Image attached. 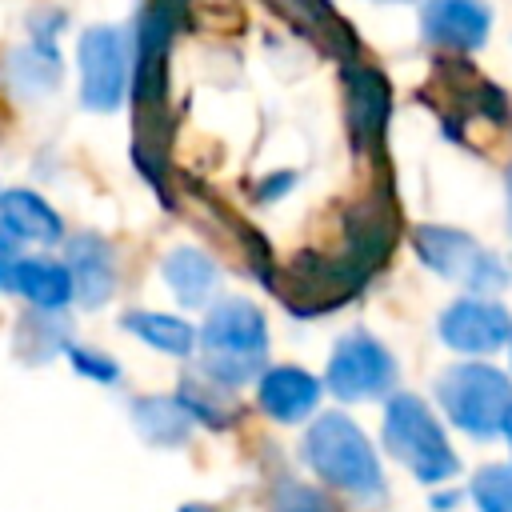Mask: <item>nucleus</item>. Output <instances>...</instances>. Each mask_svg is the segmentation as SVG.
Here are the masks:
<instances>
[{"mask_svg": "<svg viewBox=\"0 0 512 512\" xmlns=\"http://www.w3.org/2000/svg\"><path fill=\"white\" fill-rule=\"evenodd\" d=\"M384 448L424 484H440L460 468L432 408L408 392H396L384 408Z\"/></svg>", "mask_w": 512, "mask_h": 512, "instance_id": "nucleus-4", "label": "nucleus"}, {"mask_svg": "<svg viewBox=\"0 0 512 512\" xmlns=\"http://www.w3.org/2000/svg\"><path fill=\"white\" fill-rule=\"evenodd\" d=\"M364 284H368V272L348 252H300L284 268H272L268 276V288L300 320H312L320 312L348 304Z\"/></svg>", "mask_w": 512, "mask_h": 512, "instance_id": "nucleus-3", "label": "nucleus"}, {"mask_svg": "<svg viewBox=\"0 0 512 512\" xmlns=\"http://www.w3.org/2000/svg\"><path fill=\"white\" fill-rule=\"evenodd\" d=\"M504 188H508V216H512V164H508V172H504Z\"/></svg>", "mask_w": 512, "mask_h": 512, "instance_id": "nucleus-29", "label": "nucleus"}, {"mask_svg": "<svg viewBox=\"0 0 512 512\" xmlns=\"http://www.w3.org/2000/svg\"><path fill=\"white\" fill-rule=\"evenodd\" d=\"M440 340L460 356H492L512 344V312L492 296H460L436 320Z\"/></svg>", "mask_w": 512, "mask_h": 512, "instance_id": "nucleus-9", "label": "nucleus"}, {"mask_svg": "<svg viewBox=\"0 0 512 512\" xmlns=\"http://www.w3.org/2000/svg\"><path fill=\"white\" fill-rule=\"evenodd\" d=\"M396 4H408V0H396Z\"/></svg>", "mask_w": 512, "mask_h": 512, "instance_id": "nucleus-32", "label": "nucleus"}, {"mask_svg": "<svg viewBox=\"0 0 512 512\" xmlns=\"http://www.w3.org/2000/svg\"><path fill=\"white\" fill-rule=\"evenodd\" d=\"M388 80L364 64V60H344V116H348V136L360 152H376L384 140V124H388Z\"/></svg>", "mask_w": 512, "mask_h": 512, "instance_id": "nucleus-10", "label": "nucleus"}, {"mask_svg": "<svg viewBox=\"0 0 512 512\" xmlns=\"http://www.w3.org/2000/svg\"><path fill=\"white\" fill-rule=\"evenodd\" d=\"M120 328L132 332L140 344L164 352V356H192L196 348V328L172 312H144V308H132L120 316Z\"/></svg>", "mask_w": 512, "mask_h": 512, "instance_id": "nucleus-22", "label": "nucleus"}, {"mask_svg": "<svg viewBox=\"0 0 512 512\" xmlns=\"http://www.w3.org/2000/svg\"><path fill=\"white\" fill-rule=\"evenodd\" d=\"M272 8L304 36H312L324 52L352 60L356 56V32L344 24V16L328 0H272Z\"/></svg>", "mask_w": 512, "mask_h": 512, "instance_id": "nucleus-18", "label": "nucleus"}, {"mask_svg": "<svg viewBox=\"0 0 512 512\" xmlns=\"http://www.w3.org/2000/svg\"><path fill=\"white\" fill-rule=\"evenodd\" d=\"M60 76H64V64H60L56 44L48 40H28L20 48H8L4 56V80L20 100L52 96L60 88Z\"/></svg>", "mask_w": 512, "mask_h": 512, "instance_id": "nucleus-16", "label": "nucleus"}, {"mask_svg": "<svg viewBox=\"0 0 512 512\" xmlns=\"http://www.w3.org/2000/svg\"><path fill=\"white\" fill-rule=\"evenodd\" d=\"M132 424L148 444L176 448L188 440L196 420L188 416V408L176 396H140V400H132Z\"/></svg>", "mask_w": 512, "mask_h": 512, "instance_id": "nucleus-21", "label": "nucleus"}, {"mask_svg": "<svg viewBox=\"0 0 512 512\" xmlns=\"http://www.w3.org/2000/svg\"><path fill=\"white\" fill-rule=\"evenodd\" d=\"M180 512H216V508H208V504H184Z\"/></svg>", "mask_w": 512, "mask_h": 512, "instance_id": "nucleus-30", "label": "nucleus"}, {"mask_svg": "<svg viewBox=\"0 0 512 512\" xmlns=\"http://www.w3.org/2000/svg\"><path fill=\"white\" fill-rule=\"evenodd\" d=\"M176 400L188 408V416L196 424H208V428H228L240 416V404L232 400V388L220 384V380H212V376H204V372L184 376Z\"/></svg>", "mask_w": 512, "mask_h": 512, "instance_id": "nucleus-23", "label": "nucleus"}, {"mask_svg": "<svg viewBox=\"0 0 512 512\" xmlns=\"http://www.w3.org/2000/svg\"><path fill=\"white\" fill-rule=\"evenodd\" d=\"M396 384V356L364 328H352L336 340L324 372V388L340 400H380Z\"/></svg>", "mask_w": 512, "mask_h": 512, "instance_id": "nucleus-8", "label": "nucleus"}, {"mask_svg": "<svg viewBox=\"0 0 512 512\" xmlns=\"http://www.w3.org/2000/svg\"><path fill=\"white\" fill-rule=\"evenodd\" d=\"M424 40L444 52H476L488 44L492 8L484 0H424Z\"/></svg>", "mask_w": 512, "mask_h": 512, "instance_id": "nucleus-13", "label": "nucleus"}, {"mask_svg": "<svg viewBox=\"0 0 512 512\" xmlns=\"http://www.w3.org/2000/svg\"><path fill=\"white\" fill-rule=\"evenodd\" d=\"M472 500L480 512H512V464H488L472 476Z\"/></svg>", "mask_w": 512, "mask_h": 512, "instance_id": "nucleus-24", "label": "nucleus"}, {"mask_svg": "<svg viewBox=\"0 0 512 512\" xmlns=\"http://www.w3.org/2000/svg\"><path fill=\"white\" fill-rule=\"evenodd\" d=\"M504 440H508V448H512V412L504 416Z\"/></svg>", "mask_w": 512, "mask_h": 512, "instance_id": "nucleus-31", "label": "nucleus"}, {"mask_svg": "<svg viewBox=\"0 0 512 512\" xmlns=\"http://www.w3.org/2000/svg\"><path fill=\"white\" fill-rule=\"evenodd\" d=\"M8 292L28 300V308H44V312H64L76 300L68 264L52 256H20L8 276Z\"/></svg>", "mask_w": 512, "mask_h": 512, "instance_id": "nucleus-15", "label": "nucleus"}, {"mask_svg": "<svg viewBox=\"0 0 512 512\" xmlns=\"http://www.w3.org/2000/svg\"><path fill=\"white\" fill-rule=\"evenodd\" d=\"M272 512H340V508H336V500L324 496L320 488L284 480V484H276V492H272Z\"/></svg>", "mask_w": 512, "mask_h": 512, "instance_id": "nucleus-25", "label": "nucleus"}, {"mask_svg": "<svg viewBox=\"0 0 512 512\" xmlns=\"http://www.w3.org/2000/svg\"><path fill=\"white\" fill-rule=\"evenodd\" d=\"M412 248L420 256V264L444 280H456L460 288H468L472 296H496L500 288H508V268L496 252H488L476 236H468L464 228L452 224H416L412 232Z\"/></svg>", "mask_w": 512, "mask_h": 512, "instance_id": "nucleus-6", "label": "nucleus"}, {"mask_svg": "<svg viewBox=\"0 0 512 512\" xmlns=\"http://www.w3.org/2000/svg\"><path fill=\"white\" fill-rule=\"evenodd\" d=\"M200 344V372L240 388L264 372L268 360V320L244 296H224L208 308L204 328L196 332Z\"/></svg>", "mask_w": 512, "mask_h": 512, "instance_id": "nucleus-1", "label": "nucleus"}, {"mask_svg": "<svg viewBox=\"0 0 512 512\" xmlns=\"http://www.w3.org/2000/svg\"><path fill=\"white\" fill-rule=\"evenodd\" d=\"M296 184V172H276V176H268V180H260L256 188V200H276V196H284L288 188Z\"/></svg>", "mask_w": 512, "mask_h": 512, "instance_id": "nucleus-28", "label": "nucleus"}, {"mask_svg": "<svg viewBox=\"0 0 512 512\" xmlns=\"http://www.w3.org/2000/svg\"><path fill=\"white\" fill-rule=\"evenodd\" d=\"M304 460L324 484H332L348 496L372 500L384 492V472H380L376 448L368 444L360 424L344 412H320L312 420V428L304 432Z\"/></svg>", "mask_w": 512, "mask_h": 512, "instance_id": "nucleus-2", "label": "nucleus"}, {"mask_svg": "<svg viewBox=\"0 0 512 512\" xmlns=\"http://www.w3.org/2000/svg\"><path fill=\"white\" fill-rule=\"evenodd\" d=\"M320 392H324V384L296 364L264 368L256 380V404L276 424H300L304 416H312L320 404Z\"/></svg>", "mask_w": 512, "mask_h": 512, "instance_id": "nucleus-14", "label": "nucleus"}, {"mask_svg": "<svg viewBox=\"0 0 512 512\" xmlns=\"http://www.w3.org/2000/svg\"><path fill=\"white\" fill-rule=\"evenodd\" d=\"M80 104L88 112H112L132 92V36L112 24H92L76 40Z\"/></svg>", "mask_w": 512, "mask_h": 512, "instance_id": "nucleus-7", "label": "nucleus"}, {"mask_svg": "<svg viewBox=\"0 0 512 512\" xmlns=\"http://www.w3.org/2000/svg\"><path fill=\"white\" fill-rule=\"evenodd\" d=\"M160 276H164L168 292H172L184 308H204V304L216 296L220 264H216L208 252H200V248L184 244V248H172V252L164 256Z\"/></svg>", "mask_w": 512, "mask_h": 512, "instance_id": "nucleus-19", "label": "nucleus"}, {"mask_svg": "<svg viewBox=\"0 0 512 512\" xmlns=\"http://www.w3.org/2000/svg\"><path fill=\"white\" fill-rule=\"evenodd\" d=\"M0 220L12 228L20 244H60L64 216L36 192V188H4L0 192Z\"/></svg>", "mask_w": 512, "mask_h": 512, "instance_id": "nucleus-17", "label": "nucleus"}, {"mask_svg": "<svg viewBox=\"0 0 512 512\" xmlns=\"http://www.w3.org/2000/svg\"><path fill=\"white\" fill-rule=\"evenodd\" d=\"M436 400L460 432L488 440L504 432V416L512 412V380L480 360L452 364L448 372L436 376Z\"/></svg>", "mask_w": 512, "mask_h": 512, "instance_id": "nucleus-5", "label": "nucleus"}, {"mask_svg": "<svg viewBox=\"0 0 512 512\" xmlns=\"http://www.w3.org/2000/svg\"><path fill=\"white\" fill-rule=\"evenodd\" d=\"M68 344H72V328H68L64 312L32 308L28 316H20V324L12 332V348L24 364H44V360L68 352Z\"/></svg>", "mask_w": 512, "mask_h": 512, "instance_id": "nucleus-20", "label": "nucleus"}, {"mask_svg": "<svg viewBox=\"0 0 512 512\" xmlns=\"http://www.w3.org/2000/svg\"><path fill=\"white\" fill-rule=\"evenodd\" d=\"M20 260V240L12 236V228L0 220V292H8V276Z\"/></svg>", "mask_w": 512, "mask_h": 512, "instance_id": "nucleus-27", "label": "nucleus"}, {"mask_svg": "<svg viewBox=\"0 0 512 512\" xmlns=\"http://www.w3.org/2000/svg\"><path fill=\"white\" fill-rule=\"evenodd\" d=\"M68 364L84 376V380H96V384H116L120 380V364L100 352V348H88V344H68Z\"/></svg>", "mask_w": 512, "mask_h": 512, "instance_id": "nucleus-26", "label": "nucleus"}, {"mask_svg": "<svg viewBox=\"0 0 512 512\" xmlns=\"http://www.w3.org/2000/svg\"><path fill=\"white\" fill-rule=\"evenodd\" d=\"M64 264L72 272V288L80 308H104L116 292V248L108 236L84 228L64 236Z\"/></svg>", "mask_w": 512, "mask_h": 512, "instance_id": "nucleus-12", "label": "nucleus"}, {"mask_svg": "<svg viewBox=\"0 0 512 512\" xmlns=\"http://www.w3.org/2000/svg\"><path fill=\"white\" fill-rule=\"evenodd\" d=\"M396 204L388 196V188H372L368 196H360L352 208H348V220H344V248L368 276L388 260L392 244H396Z\"/></svg>", "mask_w": 512, "mask_h": 512, "instance_id": "nucleus-11", "label": "nucleus"}]
</instances>
